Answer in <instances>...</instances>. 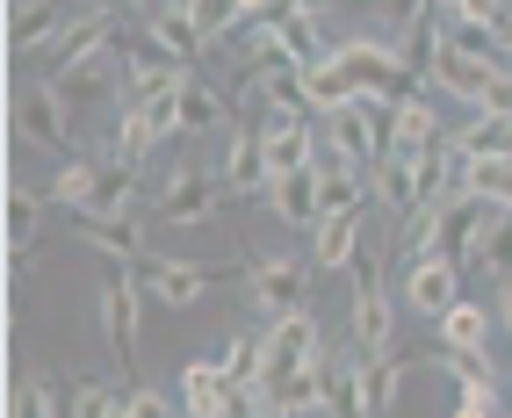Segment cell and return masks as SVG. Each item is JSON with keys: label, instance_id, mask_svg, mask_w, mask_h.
Wrapping results in <instances>:
<instances>
[{"label": "cell", "instance_id": "f1b7e54d", "mask_svg": "<svg viewBox=\"0 0 512 418\" xmlns=\"http://www.w3.org/2000/svg\"><path fill=\"white\" fill-rule=\"evenodd\" d=\"M166 145L159 137V123L145 116V109H123V123H116V137H109V159H123V166H138L145 173V159Z\"/></svg>", "mask_w": 512, "mask_h": 418}, {"label": "cell", "instance_id": "1f68e13d", "mask_svg": "<svg viewBox=\"0 0 512 418\" xmlns=\"http://www.w3.org/2000/svg\"><path fill=\"white\" fill-rule=\"evenodd\" d=\"M469 274H484V282H512V209L491 217V231H484V246H476Z\"/></svg>", "mask_w": 512, "mask_h": 418}, {"label": "cell", "instance_id": "836d02e7", "mask_svg": "<svg viewBox=\"0 0 512 418\" xmlns=\"http://www.w3.org/2000/svg\"><path fill=\"white\" fill-rule=\"evenodd\" d=\"M224 375L238 382V390H260L267 382V339H224Z\"/></svg>", "mask_w": 512, "mask_h": 418}, {"label": "cell", "instance_id": "7bdbcfd3", "mask_svg": "<svg viewBox=\"0 0 512 418\" xmlns=\"http://www.w3.org/2000/svg\"><path fill=\"white\" fill-rule=\"evenodd\" d=\"M433 8H440V15H448V8H462V0H433Z\"/></svg>", "mask_w": 512, "mask_h": 418}, {"label": "cell", "instance_id": "cb8c5ba5", "mask_svg": "<svg viewBox=\"0 0 512 418\" xmlns=\"http://www.w3.org/2000/svg\"><path fill=\"white\" fill-rule=\"evenodd\" d=\"M44 188H8V253H15V274L29 267V253H37L44 238Z\"/></svg>", "mask_w": 512, "mask_h": 418}, {"label": "cell", "instance_id": "e0dca14e", "mask_svg": "<svg viewBox=\"0 0 512 418\" xmlns=\"http://www.w3.org/2000/svg\"><path fill=\"white\" fill-rule=\"evenodd\" d=\"M109 80H116V51H94V58H65L58 73H51V87H58V101L65 109H87V101H101L109 94Z\"/></svg>", "mask_w": 512, "mask_h": 418}, {"label": "cell", "instance_id": "277c9868", "mask_svg": "<svg viewBox=\"0 0 512 418\" xmlns=\"http://www.w3.org/2000/svg\"><path fill=\"white\" fill-rule=\"evenodd\" d=\"M246 296H253V310H260L267 325H275V318H296V310H311V267L289 260V253L253 260V267H246Z\"/></svg>", "mask_w": 512, "mask_h": 418}, {"label": "cell", "instance_id": "4316f807", "mask_svg": "<svg viewBox=\"0 0 512 418\" xmlns=\"http://www.w3.org/2000/svg\"><path fill=\"white\" fill-rule=\"evenodd\" d=\"M397 390H404V361L397 354H368L361 361V404H368V418H390L397 411Z\"/></svg>", "mask_w": 512, "mask_h": 418}, {"label": "cell", "instance_id": "ba28073f", "mask_svg": "<svg viewBox=\"0 0 512 418\" xmlns=\"http://www.w3.org/2000/svg\"><path fill=\"white\" fill-rule=\"evenodd\" d=\"M15 137H22V145L58 152V159H73V116H65V101H58L51 80H37V87L15 94Z\"/></svg>", "mask_w": 512, "mask_h": 418}, {"label": "cell", "instance_id": "ac0fdd59", "mask_svg": "<svg viewBox=\"0 0 512 418\" xmlns=\"http://www.w3.org/2000/svg\"><path fill=\"white\" fill-rule=\"evenodd\" d=\"M368 217L361 209H339V217H318L311 224V267H354V253L368 246Z\"/></svg>", "mask_w": 512, "mask_h": 418}, {"label": "cell", "instance_id": "5b68a950", "mask_svg": "<svg viewBox=\"0 0 512 418\" xmlns=\"http://www.w3.org/2000/svg\"><path fill=\"white\" fill-rule=\"evenodd\" d=\"M339 58H347V73H354V87H361V101H404L419 80L404 73V58H397V44H375V37H347V44H332Z\"/></svg>", "mask_w": 512, "mask_h": 418}, {"label": "cell", "instance_id": "44dd1931", "mask_svg": "<svg viewBox=\"0 0 512 418\" xmlns=\"http://www.w3.org/2000/svg\"><path fill=\"white\" fill-rule=\"evenodd\" d=\"M116 44H123V15H109V8H80L73 22H65V37H58V65H65V58L116 51Z\"/></svg>", "mask_w": 512, "mask_h": 418}, {"label": "cell", "instance_id": "d6986e66", "mask_svg": "<svg viewBox=\"0 0 512 418\" xmlns=\"http://www.w3.org/2000/svg\"><path fill=\"white\" fill-rule=\"evenodd\" d=\"M267 209H275L289 231H311V224H318V166L275 173V188H267Z\"/></svg>", "mask_w": 512, "mask_h": 418}, {"label": "cell", "instance_id": "52a82bcc", "mask_svg": "<svg viewBox=\"0 0 512 418\" xmlns=\"http://www.w3.org/2000/svg\"><path fill=\"white\" fill-rule=\"evenodd\" d=\"M174 397H181V418H246V404H253V390H238L224 361H188Z\"/></svg>", "mask_w": 512, "mask_h": 418}, {"label": "cell", "instance_id": "8d00e7d4", "mask_svg": "<svg viewBox=\"0 0 512 418\" xmlns=\"http://www.w3.org/2000/svg\"><path fill=\"white\" fill-rule=\"evenodd\" d=\"M123 382H73V418H116Z\"/></svg>", "mask_w": 512, "mask_h": 418}, {"label": "cell", "instance_id": "8fae6325", "mask_svg": "<svg viewBox=\"0 0 512 418\" xmlns=\"http://www.w3.org/2000/svg\"><path fill=\"white\" fill-rule=\"evenodd\" d=\"M448 101H462V109H484V94L505 80L491 58H476V51H462V44H440V58H433V73H426Z\"/></svg>", "mask_w": 512, "mask_h": 418}, {"label": "cell", "instance_id": "f546056e", "mask_svg": "<svg viewBox=\"0 0 512 418\" xmlns=\"http://www.w3.org/2000/svg\"><path fill=\"white\" fill-rule=\"evenodd\" d=\"M224 116H231L224 94H217L210 80L188 73V80H181V130H188V137H210V130H224Z\"/></svg>", "mask_w": 512, "mask_h": 418}, {"label": "cell", "instance_id": "484cf974", "mask_svg": "<svg viewBox=\"0 0 512 418\" xmlns=\"http://www.w3.org/2000/svg\"><path fill=\"white\" fill-rule=\"evenodd\" d=\"M80 224H87V246H101L116 267H145V260H152L138 217H80Z\"/></svg>", "mask_w": 512, "mask_h": 418}, {"label": "cell", "instance_id": "7a4b0ae2", "mask_svg": "<svg viewBox=\"0 0 512 418\" xmlns=\"http://www.w3.org/2000/svg\"><path fill=\"white\" fill-rule=\"evenodd\" d=\"M390 123H397V101H347V109H332L325 116V152L332 159H347V166H375V159H390Z\"/></svg>", "mask_w": 512, "mask_h": 418}, {"label": "cell", "instance_id": "7c38bea8", "mask_svg": "<svg viewBox=\"0 0 512 418\" xmlns=\"http://www.w3.org/2000/svg\"><path fill=\"white\" fill-rule=\"evenodd\" d=\"M368 195L383 202L390 224H404L412 209H426V173H419V159H404V152L375 159V166H368Z\"/></svg>", "mask_w": 512, "mask_h": 418}, {"label": "cell", "instance_id": "3957f363", "mask_svg": "<svg viewBox=\"0 0 512 418\" xmlns=\"http://www.w3.org/2000/svg\"><path fill=\"white\" fill-rule=\"evenodd\" d=\"M224 274H246V260L238 267H195V260H166V253H152L145 267H138V289L152 296V303H166V310H195L202 296H210Z\"/></svg>", "mask_w": 512, "mask_h": 418}, {"label": "cell", "instance_id": "b9f144b4", "mask_svg": "<svg viewBox=\"0 0 512 418\" xmlns=\"http://www.w3.org/2000/svg\"><path fill=\"white\" fill-rule=\"evenodd\" d=\"M282 8H296V15H332V0H282Z\"/></svg>", "mask_w": 512, "mask_h": 418}, {"label": "cell", "instance_id": "9c48e42d", "mask_svg": "<svg viewBox=\"0 0 512 418\" xmlns=\"http://www.w3.org/2000/svg\"><path fill=\"white\" fill-rule=\"evenodd\" d=\"M101 339H109V361L130 375V361H138V274L130 267L101 282Z\"/></svg>", "mask_w": 512, "mask_h": 418}, {"label": "cell", "instance_id": "74e56055", "mask_svg": "<svg viewBox=\"0 0 512 418\" xmlns=\"http://www.w3.org/2000/svg\"><path fill=\"white\" fill-rule=\"evenodd\" d=\"M181 8L195 15V29H202V37H231V29H238V0H181Z\"/></svg>", "mask_w": 512, "mask_h": 418}, {"label": "cell", "instance_id": "60d3db41", "mask_svg": "<svg viewBox=\"0 0 512 418\" xmlns=\"http://www.w3.org/2000/svg\"><path fill=\"white\" fill-rule=\"evenodd\" d=\"M246 418H303V411H289L282 397H267V390H253V404H246Z\"/></svg>", "mask_w": 512, "mask_h": 418}, {"label": "cell", "instance_id": "ffe728a7", "mask_svg": "<svg viewBox=\"0 0 512 418\" xmlns=\"http://www.w3.org/2000/svg\"><path fill=\"white\" fill-rule=\"evenodd\" d=\"M145 37H152L159 58H174V65H195L202 51H210V37L195 29L188 8H159V15H145Z\"/></svg>", "mask_w": 512, "mask_h": 418}, {"label": "cell", "instance_id": "d4e9b609", "mask_svg": "<svg viewBox=\"0 0 512 418\" xmlns=\"http://www.w3.org/2000/svg\"><path fill=\"white\" fill-rule=\"evenodd\" d=\"M188 80V65H174V58H159V51H145V58H130V73H123V109H145V101H159V94H174Z\"/></svg>", "mask_w": 512, "mask_h": 418}, {"label": "cell", "instance_id": "2e32d148", "mask_svg": "<svg viewBox=\"0 0 512 418\" xmlns=\"http://www.w3.org/2000/svg\"><path fill=\"white\" fill-rule=\"evenodd\" d=\"M65 15L58 0H15V15H8V44H15V58H29V51H58V37H65Z\"/></svg>", "mask_w": 512, "mask_h": 418}, {"label": "cell", "instance_id": "4fadbf2b", "mask_svg": "<svg viewBox=\"0 0 512 418\" xmlns=\"http://www.w3.org/2000/svg\"><path fill=\"white\" fill-rule=\"evenodd\" d=\"M217 181H224L231 195H267V188H275V166H267V137H260V130H231V137H224Z\"/></svg>", "mask_w": 512, "mask_h": 418}, {"label": "cell", "instance_id": "5bb4252c", "mask_svg": "<svg viewBox=\"0 0 512 418\" xmlns=\"http://www.w3.org/2000/svg\"><path fill=\"white\" fill-rule=\"evenodd\" d=\"M138 181H145L138 166H123V159H94L87 202L73 209V217H130V209H138Z\"/></svg>", "mask_w": 512, "mask_h": 418}, {"label": "cell", "instance_id": "ab89813d", "mask_svg": "<svg viewBox=\"0 0 512 418\" xmlns=\"http://www.w3.org/2000/svg\"><path fill=\"white\" fill-rule=\"evenodd\" d=\"M455 418H498V382H484V390H462V397H455Z\"/></svg>", "mask_w": 512, "mask_h": 418}, {"label": "cell", "instance_id": "d6a6232c", "mask_svg": "<svg viewBox=\"0 0 512 418\" xmlns=\"http://www.w3.org/2000/svg\"><path fill=\"white\" fill-rule=\"evenodd\" d=\"M440 368H448L462 390H484V382H498V361H491V346H440L433 354Z\"/></svg>", "mask_w": 512, "mask_h": 418}, {"label": "cell", "instance_id": "8992f818", "mask_svg": "<svg viewBox=\"0 0 512 418\" xmlns=\"http://www.w3.org/2000/svg\"><path fill=\"white\" fill-rule=\"evenodd\" d=\"M224 181H217V166H181V173H166V195H159V224L166 231H195V224H210L217 209H224Z\"/></svg>", "mask_w": 512, "mask_h": 418}, {"label": "cell", "instance_id": "6da1fadb", "mask_svg": "<svg viewBox=\"0 0 512 418\" xmlns=\"http://www.w3.org/2000/svg\"><path fill=\"white\" fill-rule=\"evenodd\" d=\"M354 354H390V325H397V303H390V246H361L354 253Z\"/></svg>", "mask_w": 512, "mask_h": 418}, {"label": "cell", "instance_id": "9a60e30c", "mask_svg": "<svg viewBox=\"0 0 512 418\" xmlns=\"http://www.w3.org/2000/svg\"><path fill=\"white\" fill-rule=\"evenodd\" d=\"M8 418H73V382L51 375V368H15Z\"/></svg>", "mask_w": 512, "mask_h": 418}, {"label": "cell", "instance_id": "83f0119b", "mask_svg": "<svg viewBox=\"0 0 512 418\" xmlns=\"http://www.w3.org/2000/svg\"><path fill=\"white\" fill-rule=\"evenodd\" d=\"M318 411L325 418H368V404H361V361H325V397H318Z\"/></svg>", "mask_w": 512, "mask_h": 418}, {"label": "cell", "instance_id": "e575fe53", "mask_svg": "<svg viewBox=\"0 0 512 418\" xmlns=\"http://www.w3.org/2000/svg\"><path fill=\"white\" fill-rule=\"evenodd\" d=\"M469 195H484V202L512 209V152H491V159H476V166H469Z\"/></svg>", "mask_w": 512, "mask_h": 418}, {"label": "cell", "instance_id": "4dcf8cb0", "mask_svg": "<svg viewBox=\"0 0 512 418\" xmlns=\"http://www.w3.org/2000/svg\"><path fill=\"white\" fill-rule=\"evenodd\" d=\"M433 325H440V346H484L491 339V310L476 303V296H455Z\"/></svg>", "mask_w": 512, "mask_h": 418}, {"label": "cell", "instance_id": "30bf717a", "mask_svg": "<svg viewBox=\"0 0 512 418\" xmlns=\"http://www.w3.org/2000/svg\"><path fill=\"white\" fill-rule=\"evenodd\" d=\"M462 296V260L455 253H419V260H404V303L419 310V318H440V310H448Z\"/></svg>", "mask_w": 512, "mask_h": 418}, {"label": "cell", "instance_id": "7402d4cb", "mask_svg": "<svg viewBox=\"0 0 512 418\" xmlns=\"http://www.w3.org/2000/svg\"><path fill=\"white\" fill-rule=\"evenodd\" d=\"M303 94H311V116H332V109H347V101H361L354 73H347V58L325 51L318 65H303Z\"/></svg>", "mask_w": 512, "mask_h": 418}, {"label": "cell", "instance_id": "d590c367", "mask_svg": "<svg viewBox=\"0 0 512 418\" xmlns=\"http://www.w3.org/2000/svg\"><path fill=\"white\" fill-rule=\"evenodd\" d=\"M87 181H94V159L73 152V159H58V173H51V188H44V195H51L58 209H80V202H87Z\"/></svg>", "mask_w": 512, "mask_h": 418}, {"label": "cell", "instance_id": "603a6c76", "mask_svg": "<svg viewBox=\"0 0 512 418\" xmlns=\"http://www.w3.org/2000/svg\"><path fill=\"white\" fill-rule=\"evenodd\" d=\"M440 145V109L426 94H404L397 101V123H390V152H404V159H419V152H433Z\"/></svg>", "mask_w": 512, "mask_h": 418}, {"label": "cell", "instance_id": "f35d334b", "mask_svg": "<svg viewBox=\"0 0 512 418\" xmlns=\"http://www.w3.org/2000/svg\"><path fill=\"white\" fill-rule=\"evenodd\" d=\"M116 418H181V397H159V390H145V382H130Z\"/></svg>", "mask_w": 512, "mask_h": 418}]
</instances>
